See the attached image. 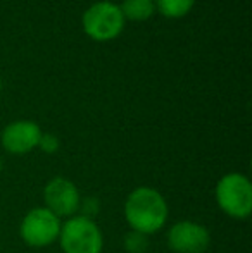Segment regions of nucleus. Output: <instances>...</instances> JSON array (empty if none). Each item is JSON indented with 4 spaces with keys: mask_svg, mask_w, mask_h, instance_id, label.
I'll list each match as a JSON object with an SVG mask.
<instances>
[{
    "mask_svg": "<svg viewBox=\"0 0 252 253\" xmlns=\"http://www.w3.org/2000/svg\"><path fill=\"white\" fill-rule=\"evenodd\" d=\"M169 207L157 190L140 186L128 195L125 202V219L131 231L140 234H154L166 226Z\"/></svg>",
    "mask_w": 252,
    "mask_h": 253,
    "instance_id": "1",
    "label": "nucleus"
},
{
    "mask_svg": "<svg viewBox=\"0 0 252 253\" xmlns=\"http://www.w3.org/2000/svg\"><path fill=\"white\" fill-rule=\"evenodd\" d=\"M42 136V129L33 121H14L3 127L0 143L3 150L12 155H24L35 150Z\"/></svg>",
    "mask_w": 252,
    "mask_h": 253,
    "instance_id": "8",
    "label": "nucleus"
},
{
    "mask_svg": "<svg viewBox=\"0 0 252 253\" xmlns=\"http://www.w3.org/2000/svg\"><path fill=\"white\" fill-rule=\"evenodd\" d=\"M155 9L169 19H180L194 9L195 0H154Z\"/></svg>",
    "mask_w": 252,
    "mask_h": 253,
    "instance_id": "10",
    "label": "nucleus"
},
{
    "mask_svg": "<svg viewBox=\"0 0 252 253\" xmlns=\"http://www.w3.org/2000/svg\"><path fill=\"white\" fill-rule=\"evenodd\" d=\"M61 226V219L55 213H52L45 207H37L23 217L19 233L28 247L44 248L59 240Z\"/></svg>",
    "mask_w": 252,
    "mask_h": 253,
    "instance_id": "5",
    "label": "nucleus"
},
{
    "mask_svg": "<svg viewBox=\"0 0 252 253\" xmlns=\"http://www.w3.org/2000/svg\"><path fill=\"white\" fill-rule=\"evenodd\" d=\"M2 167H3V164H2V159H0V170H2Z\"/></svg>",
    "mask_w": 252,
    "mask_h": 253,
    "instance_id": "14",
    "label": "nucleus"
},
{
    "mask_svg": "<svg viewBox=\"0 0 252 253\" xmlns=\"http://www.w3.org/2000/svg\"><path fill=\"white\" fill-rule=\"evenodd\" d=\"M59 243L64 253H102L104 236L94 219L73 215L61 226Z\"/></svg>",
    "mask_w": 252,
    "mask_h": 253,
    "instance_id": "3",
    "label": "nucleus"
},
{
    "mask_svg": "<svg viewBox=\"0 0 252 253\" xmlns=\"http://www.w3.org/2000/svg\"><path fill=\"white\" fill-rule=\"evenodd\" d=\"M125 248H126V252H130V253H145L149 248L147 236L131 231L130 234L125 236Z\"/></svg>",
    "mask_w": 252,
    "mask_h": 253,
    "instance_id": "11",
    "label": "nucleus"
},
{
    "mask_svg": "<svg viewBox=\"0 0 252 253\" xmlns=\"http://www.w3.org/2000/svg\"><path fill=\"white\" fill-rule=\"evenodd\" d=\"M125 19L130 21H147L154 16L155 3L154 0H123L119 5Z\"/></svg>",
    "mask_w": 252,
    "mask_h": 253,
    "instance_id": "9",
    "label": "nucleus"
},
{
    "mask_svg": "<svg viewBox=\"0 0 252 253\" xmlns=\"http://www.w3.org/2000/svg\"><path fill=\"white\" fill-rule=\"evenodd\" d=\"M59 147H61V143H59V138L55 136V134L42 133L37 148H40V150L44 153H47V155H54V153L59 150Z\"/></svg>",
    "mask_w": 252,
    "mask_h": 253,
    "instance_id": "12",
    "label": "nucleus"
},
{
    "mask_svg": "<svg viewBox=\"0 0 252 253\" xmlns=\"http://www.w3.org/2000/svg\"><path fill=\"white\" fill-rule=\"evenodd\" d=\"M216 203L232 219H247L252 212V186L247 176L225 174L216 183Z\"/></svg>",
    "mask_w": 252,
    "mask_h": 253,
    "instance_id": "2",
    "label": "nucleus"
},
{
    "mask_svg": "<svg viewBox=\"0 0 252 253\" xmlns=\"http://www.w3.org/2000/svg\"><path fill=\"white\" fill-rule=\"evenodd\" d=\"M211 245V233L194 220H180L169 227L168 247L175 253H204Z\"/></svg>",
    "mask_w": 252,
    "mask_h": 253,
    "instance_id": "7",
    "label": "nucleus"
},
{
    "mask_svg": "<svg viewBox=\"0 0 252 253\" xmlns=\"http://www.w3.org/2000/svg\"><path fill=\"white\" fill-rule=\"evenodd\" d=\"M125 16L118 3L102 0L95 2L85 10L81 17V26L87 37L95 42H111L123 33L125 28Z\"/></svg>",
    "mask_w": 252,
    "mask_h": 253,
    "instance_id": "4",
    "label": "nucleus"
},
{
    "mask_svg": "<svg viewBox=\"0 0 252 253\" xmlns=\"http://www.w3.org/2000/svg\"><path fill=\"white\" fill-rule=\"evenodd\" d=\"M45 209L61 219V217H73L81 207V197L76 184L62 176H55L45 184L44 188Z\"/></svg>",
    "mask_w": 252,
    "mask_h": 253,
    "instance_id": "6",
    "label": "nucleus"
},
{
    "mask_svg": "<svg viewBox=\"0 0 252 253\" xmlns=\"http://www.w3.org/2000/svg\"><path fill=\"white\" fill-rule=\"evenodd\" d=\"M2 88H3V83H2V80H0V91H2Z\"/></svg>",
    "mask_w": 252,
    "mask_h": 253,
    "instance_id": "13",
    "label": "nucleus"
}]
</instances>
